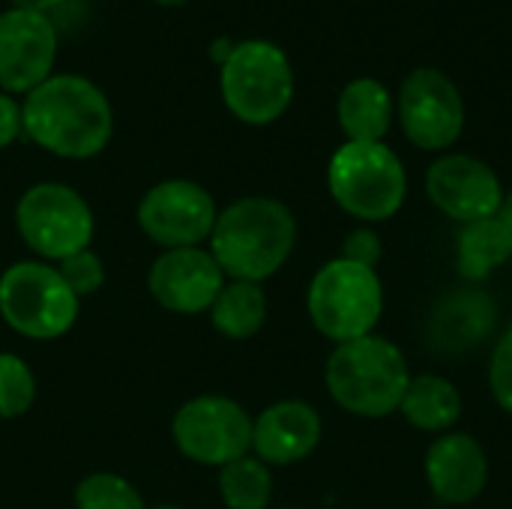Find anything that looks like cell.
Listing matches in <instances>:
<instances>
[{
  "label": "cell",
  "mask_w": 512,
  "mask_h": 509,
  "mask_svg": "<svg viewBox=\"0 0 512 509\" xmlns=\"http://www.w3.org/2000/svg\"><path fill=\"white\" fill-rule=\"evenodd\" d=\"M285 509H294V507H285Z\"/></svg>",
  "instance_id": "cell-34"
},
{
  "label": "cell",
  "mask_w": 512,
  "mask_h": 509,
  "mask_svg": "<svg viewBox=\"0 0 512 509\" xmlns=\"http://www.w3.org/2000/svg\"><path fill=\"white\" fill-rule=\"evenodd\" d=\"M147 288L162 309L177 315H201L210 312L225 288V273L210 249H165L150 267Z\"/></svg>",
  "instance_id": "cell-13"
},
{
  "label": "cell",
  "mask_w": 512,
  "mask_h": 509,
  "mask_svg": "<svg viewBox=\"0 0 512 509\" xmlns=\"http://www.w3.org/2000/svg\"><path fill=\"white\" fill-rule=\"evenodd\" d=\"M306 312L315 330L333 345L372 336L384 315V285L378 270L345 258L327 261L309 282Z\"/></svg>",
  "instance_id": "cell-5"
},
{
  "label": "cell",
  "mask_w": 512,
  "mask_h": 509,
  "mask_svg": "<svg viewBox=\"0 0 512 509\" xmlns=\"http://www.w3.org/2000/svg\"><path fill=\"white\" fill-rule=\"evenodd\" d=\"M219 495L228 509H267L273 498V474L261 459L243 456L219 468Z\"/></svg>",
  "instance_id": "cell-22"
},
{
  "label": "cell",
  "mask_w": 512,
  "mask_h": 509,
  "mask_svg": "<svg viewBox=\"0 0 512 509\" xmlns=\"http://www.w3.org/2000/svg\"><path fill=\"white\" fill-rule=\"evenodd\" d=\"M381 255H384L381 237H378V231L369 228V225L354 228V231L342 240V252H339V258L354 261V264H360V267H372V270L381 264Z\"/></svg>",
  "instance_id": "cell-27"
},
{
  "label": "cell",
  "mask_w": 512,
  "mask_h": 509,
  "mask_svg": "<svg viewBox=\"0 0 512 509\" xmlns=\"http://www.w3.org/2000/svg\"><path fill=\"white\" fill-rule=\"evenodd\" d=\"M462 411H465V402H462L459 387L450 378L435 375V372L414 375L399 405V414L408 420V426L426 435L453 432L456 423L462 420Z\"/></svg>",
  "instance_id": "cell-18"
},
{
  "label": "cell",
  "mask_w": 512,
  "mask_h": 509,
  "mask_svg": "<svg viewBox=\"0 0 512 509\" xmlns=\"http://www.w3.org/2000/svg\"><path fill=\"white\" fill-rule=\"evenodd\" d=\"M336 117L348 141H384L396 117V102L378 78H354L339 93Z\"/></svg>",
  "instance_id": "cell-17"
},
{
  "label": "cell",
  "mask_w": 512,
  "mask_h": 509,
  "mask_svg": "<svg viewBox=\"0 0 512 509\" xmlns=\"http://www.w3.org/2000/svg\"><path fill=\"white\" fill-rule=\"evenodd\" d=\"M36 378L18 354H0V420H15L30 411Z\"/></svg>",
  "instance_id": "cell-24"
},
{
  "label": "cell",
  "mask_w": 512,
  "mask_h": 509,
  "mask_svg": "<svg viewBox=\"0 0 512 509\" xmlns=\"http://www.w3.org/2000/svg\"><path fill=\"white\" fill-rule=\"evenodd\" d=\"M489 390L498 408L512 417V327L498 339L489 363Z\"/></svg>",
  "instance_id": "cell-26"
},
{
  "label": "cell",
  "mask_w": 512,
  "mask_h": 509,
  "mask_svg": "<svg viewBox=\"0 0 512 509\" xmlns=\"http://www.w3.org/2000/svg\"><path fill=\"white\" fill-rule=\"evenodd\" d=\"M222 99L228 111L249 126L279 120L294 99V69L288 54L267 39L234 45L231 57L222 63Z\"/></svg>",
  "instance_id": "cell-6"
},
{
  "label": "cell",
  "mask_w": 512,
  "mask_h": 509,
  "mask_svg": "<svg viewBox=\"0 0 512 509\" xmlns=\"http://www.w3.org/2000/svg\"><path fill=\"white\" fill-rule=\"evenodd\" d=\"M57 273L63 276V282L69 285V291L78 300L96 294L105 285V267H102V258L93 249H81V252L69 255L66 261L57 264Z\"/></svg>",
  "instance_id": "cell-25"
},
{
  "label": "cell",
  "mask_w": 512,
  "mask_h": 509,
  "mask_svg": "<svg viewBox=\"0 0 512 509\" xmlns=\"http://www.w3.org/2000/svg\"><path fill=\"white\" fill-rule=\"evenodd\" d=\"M423 474L435 501L465 507L474 504L489 486V456L474 435L453 429L429 444Z\"/></svg>",
  "instance_id": "cell-15"
},
{
  "label": "cell",
  "mask_w": 512,
  "mask_h": 509,
  "mask_svg": "<svg viewBox=\"0 0 512 509\" xmlns=\"http://www.w3.org/2000/svg\"><path fill=\"white\" fill-rule=\"evenodd\" d=\"M267 321V294L258 282H228L210 306V324L234 342L252 339Z\"/></svg>",
  "instance_id": "cell-21"
},
{
  "label": "cell",
  "mask_w": 512,
  "mask_h": 509,
  "mask_svg": "<svg viewBox=\"0 0 512 509\" xmlns=\"http://www.w3.org/2000/svg\"><path fill=\"white\" fill-rule=\"evenodd\" d=\"M216 216L213 195L192 180H165L138 204L141 231L162 249H186L210 240Z\"/></svg>",
  "instance_id": "cell-12"
},
{
  "label": "cell",
  "mask_w": 512,
  "mask_h": 509,
  "mask_svg": "<svg viewBox=\"0 0 512 509\" xmlns=\"http://www.w3.org/2000/svg\"><path fill=\"white\" fill-rule=\"evenodd\" d=\"M426 195L459 225L501 216L507 198L495 168L468 153H444L435 159L426 171Z\"/></svg>",
  "instance_id": "cell-11"
},
{
  "label": "cell",
  "mask_w": 512,
  "mask_h": 509,
  "mask_svg": "<svg viewBox=\"0 0 512 509\" xmlns=\"http://www.w3.org/2000/svg\"><path fill=\"white\" fill-rule=\"evenodd\" d=\"M297 243L294 213L267 195L228 204L213 225L210 255L234 282H267L291 258Z\"/></svg>",
  "instance_id": "cell-2"
},
{
  "label": "cell",
  "mask_w": 512,
  "mask_h": 509,
  "mask_svg": "<svg viewBox=\"0 0 512 509\" xmlns=\"http://www.w3.org/2000/svg\"><path fill=\"white\" fill-rule=\"evenodd\" d=\"M24 123H21V105L15 99H9L6 93H0V150L9 147L18 135H21Z\"/></svg>",
  "instance_id": "cell-28"
},
{
  "label": "cell",
  "mask_w": 512,
  "mask_h": 509,
  "mask_svg": "<svg viewBox=\"0 0 512 509\" xmlns=\"http://www.w3.org/2000/svg\"><path fill=\"white\" fill-rule=\"evenodd\" d=\"M327 189L348 216L375 225L402 210L408 198V171L384 141H345L330 156Z\"/></svg>",
  "instance_id": "cell-4"
},
{
  "label": "cell",
  "mask_w": 512,
  "mask_h": 509,
  "mask_svg": "<svg viewBox=\"0 0 512 509\" xmlns=\"http://www.w3.org/2000/svg\"><path fill=\"white\" fill-rule=\"evenodd\" d=\"M324 438L321 414L300 399H282L252 420V453L267 468H288L309 459Z\"/></svg>",
  "instance_id": "cell-16"
},
{
  "label": "cell",
  "mask_w": 512,
  "mask_h": 509,
  "mask_svg": "<svg viewBox=\"0 0 512 509\" xmlns=\"http://www.w3.org/2000/svg\"><path fill=\"white\" fill-rule=\"evenodd\" d=\"M57 33L48 15L9 9L0 15V87L30 93L51 78Z\"/></svg>",
  "instance_id": "cell-14"
},
{
  "label": "cell",
  "mask_w": 512,
  "mask_h": 509,
  "mask_svg": "<svg viewBox=\"0 0 512 509\" xmlns=\"http://www.w3.org/2000/svg\"><path fill=\"white\" fill-rule=\"evenodd\" d=\"M501 222H504V228H507V234H510V243H512V189L507 192V198H504V207H501Z\"/></svg>",
  "instance_id": "cell-31"
},
{
  "label": "cell",
  "mask_w": 512,
  "mask_h": 509,
  "mask_svg": "<svg viewBox=\"0 0 512 509\" xmlns=\"http://www.w3.org/2000/svg\"><path fill=\"white\" fill-rule=\"evenodd\" d=\"M495 324V303L480 291H459L432 315V336L444 351H465L489 333Z\"/></svg>",
  "instance_id": "cell-19"
},
{
  "label": "cell",
  "mask_w": 512,
  "mask_h": 509,
  "mask_svg": "<svg viewBox=\"0 0 512 509\" xmlns=\"http://www.w3.org/2000/svg\"><path fill=\"white\" fill-rule=\"evenodd\" d=\"M156 3H165V6H180V3H186V0H156Z\"/></svg>",
  "instance_id": "cell-32"
},
{
  "label": "cell",
  "mask_w": 512,
  "mask_h": 509,
  "mask_svg": "<svg viewBox=\"0 0 512 509\" xmlns=\"http://www.w3.org/2000/svg\"><path fill=\"white\" fill-rule=\"evenodd\" d=\"M0 315L27 339H57L78 318V297L57 267L45 261H18L0 276Z\"/></svg>",
  "instance_id": "cell-7"
},
{
  "label": "cell",
  "mask_w": 512,
  "mask_h": 509,
  "mask_svg": "<svg viewBox=\"0 0 512 509\" xmlns=\"http://www.w3.org/2000/svg\"><path fill=\"white\" fill-rule=\"evenodd\" d=\"M512 258V243L501 216L462 225L456 246V270L468 282H486Z\"/></svg>",
  "instance_id": "cell-20"
},
{
  "label": "cell",
  "mask_w": 512,
  "mask_h": 509,
  "mask_svg": "<svg viewBox=\"0 0 512 509\" xmlns=\"http://www.w3.org/2000/svg\"><path fill=\"white\" fill-rule=\"evenodd\" d=\"M21 123L30 141L63 159L96 156L114 129L105 93L81 75H51L30 90Z\"/></svg>",
  "instance_id": "cell-1"
},
{
  "label": "cell",
  "mask_w": 512,
  "mask_h": 509,
  "mask_svg": "<svg viewBox=\"0 0 512 509\" xmlns=\"http://www.w3.org/2000/svg\"><path fill=\"white\" fill-rule=\"evenodd\" d=\"M15 3V9H27V12H48V9H54V6H60L63 0H12Z\"/></svg>",
  "instance_id": "cell-29"
},
{
  "label": "cell",
  "mask_w": 512,
  "mask_h": 509,
  "mask_svg": "<svg viewBox=\"0 0 512 509\" xmlns=\"http://www.w3.org/2000/svg\"><path fill=\"white\" fill-rule=\"evenodd\" d=\"M15 228L39 258L60 264L90 249L96 222L90 204L72 186L36 183L15 204Z\"/></svg>",
  "instance_id": "cell-8"
},
{
  "label": "cell",
  "mask_w": 512,
  "mask_h": 509,
  "mask_svg": "<svg viewBox=\"0 0 512 509\" xmlns=\"http://www.w3.org/2000/svg\"><path fill=\"white\" fill-rule=\"evenodd\" d=\"M231 51H234V42H228V39H219V42L210 48V57H213L216 63H225V60L231 57Z\"/></svg>",
  "instance_id": "cell-30"
},
{
  "label": "cell",
  "mask_w": 512,
  "mask_h": 509,
  "mask_svg": "<svg viewBox=\"0 0 512 509\" xmlns=\"http://www.w3.org/2000/svg\"><path fill=\"white\" fill-rule=\"evenodd\" d=\"M396 117L414 147L426 153H444L462 138L465 99L450 75L420 66L399 87Z\"/></svg>",
  "instance_id": "cell-10"
},
{
  "label": "cell",
  "mask_w": 512,
  "mask_h": 509,
  "mask_svg": "<svg viewBox=\"0 0 512 509\" xmlns=\"http://www.w3.org/2000/svg\"><path fill=\"white\" fill-rule=\"evenodd\" d=\"M75 509H147L138 489L117 474H87L75 486Z\"/></svg>",
  "instance_id": "cell-23"
},
{
  "label": "cell",
  "mask_w": 512,
  "mask_h": 509,
  "mask_svg": "<svg viewBox=\"0 0 512 509\" xmlns=\"http://www.w3.org/2000/svg\"><path fill=\"white\" fill-rule=\"evenodd\" d=\"M411 366L405 351L387 336H363L333 345L324 384L330 399L351 417L384 420L393 417L411 384Z\"/></svg>",
  "instance_id": "cell-3"
},
{
  "label": "cell",
  "mask_w": 512,
  "mask_h": 509,
  "mask_svg": "<svg viewBox=\"0 0 512 509\" xmlns=\"http://www.w3.org/2000/svg\"><path fill=\"white\" fill-rule=\"evenodd\" d=\"M153 509H183V507H153Z\"/></svg>",
  "instance_id": "cell-33"
},
{
  "label": "cell",
  "mask_w": 512,
  "mask_h": 509,
  "mask_svg": "<svg viewBox=\"0 0 512 509\" xmlns=\"http://www.w3.org/2000/svg\"><path fill=\"white\" fill-rule=\"evenodd\" d=\"M177 450L207 468H225L252 450V417L228 396H198L171 423Z\"/></svg>",
  "instance_id": "cell-9"
}]
</instances>
